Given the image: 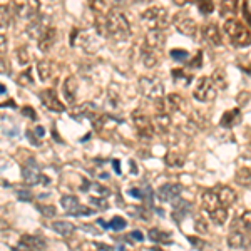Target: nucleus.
I'll return each instance as SVG.
<instances>
[{
    "label": "nucleus",
    "instance_id": "e433bc0d",
    "mask_svg": "<svg viewBox=\"0 0 251 251\" xmlns=\"http://www.w3.org/2000/svg\"><path fill=\"white\" fill-rule=\"evenodd\" d=\"M87 189H89V193H92L94 194V198H106L107 194H109V189L107 188H104V186H100L99 183H89L87 184Z\"/></svg>",
    "mask_w": 251,
    "mask_h": 251
},
{
    "label": "nucleus",
    "instance_id": "2eb2a0df",
    "mask_svg": "<svg viewBox=\"0 0 251 251\" xmlns=\"http://www.w3.org/2000/svg\"><path fill=\"white\" fill-rule=\"evenodd\" d=\"M59 39V34H57V29H54L52 25H49L46 30L42 32V34L37 37V44H39V50L44 52V54H47V52H50L52 49H54L55 42H57Z\"/></svg>",
    "mask_w": 251,
    "mask_h": 251
},
{
    "label": "nucleus",
    "instance_id": "f3484780",
    "mask_svg": "<svg viewBox=\"0 0 251 251\" xmlns=\"http://www.w3.org/2000/svg\"><path fill=\"white\" fill-rule=\"evenodd\" d=\"M22 176H24V181H25L27 184H30V186L39 184L40 183V177H42L39 164L35 163L34 159H29L25 163V166L22 168Z\"/></svg>",
    "mask_w": 251,
    "mask_h": 251
},
{
    "label": "nucleus",
    "instance_id": "a878e982",
    "mask_svg": "<svg viewBox=\"0 0 251 251\" xmlns=\"http://www.w3.org/2000/svg\"><path fill=\"white\" fill-rule=\"evenodd\" d=\"M20 243H24L25 246H29L32 251H40L46 248V240L44 238L37 236V234H24L22 238H20Z\"/></svg>",
    "mask_w": 251,
    "mask_h": 251
},
{
    "label": "nucleus",
    "instance_id": "58836bf2",
    "mask_svg": "<svg viewBox=\"0 0 251 251\" xmlns=\"http://www.w3.org/2000/svg\"><path fill=\"white\" fill-rule=\"evenodd\" d=\"M250 168H241L240 171L236 173V183L245 186V188H250Z\"/></svg>",
    "mask_w": 251,
    "mask_h": 251
},
{
    "label": "nucleus",
    "instance_id": "aec40b11",
    "mask_svg": "<svg viewBox=\"0 0 251 251\" xmlns=\"http://www.w3.org/2000/svg\"><path fill=\"white\" fill-rule=\"evenodd\" d=\"M179 194H181V186L179 184H164L157 189V196H159V200L166 201V203H169V201H176L177 198H179Z\"/></svg>",
    "mask_w": 251,
    "mask_h": 251
},
{
    "label": "nucleus",
    "instance_id": "6e6d98bb",
    "mask_svg": "<svg viewBox=\"0 0 251 251\" xmlns=\"http://www.w3.org/2000/svg\"><path fill=\"white\" fill-rule=\"evenodd\" d=\"M131 236L134 238V240H137V241H143V240H144V236L141 234V231H132V233H131Z\"/></svg>",
    "mask_w": 251,
    "mask_h": 251
},
{
    "label": "nucleus",
    "instance_id": "bb28decb",
    "mask_svg": "<svg viewBox=\"0 0 251 251\" xmlns=\"http://www.w3.org/2000/svg\"><path fill=\"white\" fill-rule=\"evenodd\" d=\"M164 106L169 112H181L186 107V102L183 96L179 94H169L168 99L164 100Z\"/></svg>",
    "mask_w": 251,
    "mask_h": 251
},
{
    "label": "nucleus",
    "instance_id": "412c9836",
    "mask_svg": "<svg viewBox=\"0 0 251 251\" xmlns=\"http://www.w3.org/2000/svg\"><path fill=\"white\" fill-rule=\"evenodd\" d=\"M77 79L74 75H69V77L64 80V86H62V91H64V97L67 99L69 104H74L75 102V97H77Z\"/></svg>",
    "mask_w": 251,
    "mask_h": 251
},
{
    "label": "nucleus",
    "instance_id": "c03bdc74",
    "mask_svg": "<svg viewBox=\"0 0 251 251\" xmlns=\"http://www.w3.org/2000/svg\"><path fill=\"white\" fill-rule=\"evenodd\" d=\"M37 209L44 214V216H47V218H54V216H55V208H54V206L39 204V206H37Z\"/></svg>",
    "mask_w": 251,
    "mask_h": 251
},
{
    "label": "nucleus",
    "instance_id": "7c9ffc66",
    "mask_svg": "<svg viewBox=\"0 0 251 251\" xmlns=\"http://www.w3.org/2000/svg\"><path fill=\"white\" fill-rule=\"evenodd\" d=\"M52 229L59 233L60 236H71L75 231V226L71 221H54L52 223Z\"/></svg>",
    "mask_w": 251,
    "mask_h": 251
},
{
    "label": "nucleus",
    "instance_id": "b1692460",
    "mask_svg": "<svg viewBox=\"0 0 251 251\" xmlns=\"http://www.w3.org/2000/svg\"><path fill=\"white\" fill-rule=\"evenodd\" d=\"M243 116H241V111L240 109H231V111H226L225 114L221 117V126L223 127H234L241 123Z\"/></svg>",
    "mask_w": 251,
    "mask_h": 251
},
{
    "label": "nucleus",
    "instance_id": "37998d69",
    "mask_svg": "<svg viewBox=\"0 0 251 251\" xmlns=\"http://www.w3.org/2000/svg\"><path fill=\"white\" fill-rule=\"evenodd\" d=\"M126 220H123V218H119V216H116V218H112L111 223H109V228L111 229H114V231H121V229H124L126 228Z\"/></svg>",
    "mask_w": 251,
    "mask_h": 251
},
{
    "label": "nucleus",
    "instance_id": "7ed1b4c3",
    "mask_svg": "<svg viewBox=\"0 0 251 251\" xmlns=\"http://www.w3.org/2000/svg\"><path fill=\"white\" fill-rule=\"evenodd\" d=\"M201 203H203V209L209 214V220H211L214 225L223 226L228 220V209L225 208L220 200H218L216 193L213 189H206V191L201 194Z\"/></svg>",
    "mask_w": 251,
    "mask_h": 251
},
{
    "label": "nucleus",
    "instance_id": "9b49d317",
    "mask_svg": "<svg viewBox=\"0 0 251 251\" xmlns=\"http://www.w3.org/2000/svg\"><path fill=\"white\" fill-rule=\"evenodd\" d=\"M250 243V231L240 225V221H234L233 228L229 229L228 234V245L233 250H245Z\"/></svg>",
    "mask_w": 251,
    "mask_h": 251
},
{
    "label": "nucleus",
    "instance_id": "dca6fc26",
    "mask_svg": "<svg viewBox=\"0 0 251 251\" xmlns=\"http://www.w3.org/2000/svg\"><path fill=\"white\" fill-rule=\"evenodd\" d=\"M74 37L77 39V44L87 52V54H96V52L99 50V47H100L99 40H97L96 35H92L91 32L74 30Z\"/></svg>",
    "mask_w": 251,
    "mask_h": 251
},
{
    "label": "nucleus",
    "instance_id": "de8ad7c7",
    "mask_svg": "<svg viewBox=\"0 0 251 251\" xmlns=\"http://www.w3.org/2000/svg\"><path fill=\"white\" fill-rule=\"evenodd\" d=\"M22 114L25 116V117H30L32 121L37 119V114H35V111H34V109H32V107H29V106L22 107Z\"/></svg>",
    "mask_w": 251,
    "mask_h": 251
},
{
    "label": "nucleus",
    "instance_id": "052dcab7",
    "mask_svg": "<svg viewBox=\"0 0 251 251\" xmlns=\"http://www.w3.org/2000/svg\"><path fill=\"white\" fill-rule=\"evenodd\" d=\"M132 2H146V0H132Z\"/></svg>",
    "mask_w": 251,
    "mask_h": 251
},
{
    "label": "nucleus",
    "instance_id": "72a5a7b5",
    "mask_svg": "<svg viewBox=\"0 0 251 251\" xmlns=\"http://www.w3.org/2000/svg\"><path fill=\"white\" fill-rule=\"evenodd\" d=\"M148 236H149V240L154 241V243H164L171 238V234L166 233V231H161V229H157V228H152V229H149Z\"/></svg>",
    "mask_w": 251,
    "mask_h": 251
},
{
    "label": "nucleus",
    "instance_id": "603ef678",
    "mask_svg": "<svg viewBox=\"0 0 251 251\" xmlns=\"http://www.w3.org/2000/svg\"><path fill=\"white\" fill-rule=\"evenodd\" d=\"M196 229L200 233H206V231H208V226H206V223L203 225V220H201V218H198V220H196Z\"/></svg>",
    "mask_w": 251,
    "mask_h": 251
},
{
    "label": "nucleus",
    "instance_id": "f704fd0d",
    "mask_svg": "<svg viewBox=\"0 0 251 251\" xmlns=\"http://www.w3.org/2000/svg\"><path fill=\"white\" fill-rule=\"evenodd\" d=\"M194 3H196L198 10L201 12L203 15H209L214 12V2L213 0H194Z\"/></svg>",
    "mask_w": 251,
    "mask_h": 251
},
{
    "label": "nucleus",
    "instance_id": "8fccbe9b",
    "mask_svg": "<svg viewBox=\"0 0 251 251\" xmlns=\"http://www.w3.org/2000/svg\"><path fill=\"white\" fill-rule=\"evenodd\" d=\"M17 198L20 201H32V194L29 191H24V189L17 191Z\"/></svg>",
    "mask_w": 251,
    "mask_h": 251
},
{
    "label": "nucleus",
    "instance_id": "79ce46f5",
    "mask_svg": "<svg viewBox=\"0 0 251 251\" xmlns=\"http://www.w3.org/2000/svg\"><path fill=\"white\" fill-rule=\"evenodd\" d=\"M169 54H171V57L174 60H179V62H186L189 59V52L183 50V49H173Z\"/></svg>",
    "mask_w": 251,
    "mask_h": 251
},
{
    "label": "nucleus",
    "instance_id": "864d4df0",
    "mask_svg": "<svg viewBox=\"0 0 251 251\" xmlns=\"http://www.w3.org/2000/svg\"><path fill=\"white\" fill-rule=\"evenodd\" d=\"M243 15H245V20L250 22V7H248V0L243 3Z\"/></svg>",
    "mask_w": 251,
    "mask_h": 251
},
{
    "label": "nucleus",
    "instance_id": "6ab92c4d",
    "mask_svg": "<svg viewBox=\"0 0 251 251\" xmlns=\"http://www.w3.org/2000/svg\"><path fill=\"white\" fill-rule=\"evenodd\" d=\"M214 193H216L218 200H220V203L225 206L226 209L231 208V206L236 203L238 196L236 193H234V189H231L229 186H220L218 189H214Z\"/></svg>",
    "mask_w": 251,
    "mask_h": 251
},
{
    "label": "nucleus",
    "instance_id": "bf43d9fd",
    "mask_svg": "<svg viewBox=\"0 0 251 251\" xmlns=\"http://www.w3.org/2000/svg\"><path fill=\"white\" fill-rule=\"evenodd\" d=\"M5 92H7L5 86H3V84H0V96H2V94H5Z\"/></svg>",
    "mask_w": 251,
    "mask_h": 251
},
{
    "label": "nucleus",
    "instance_id": "0eeeda50",
    "mask_svg": "<svg viewBox=\"0 0 251 251\" xmlns=\"http://www.w3.org/2000/svg\"><path fill=\"white\" fill-rule=\"evenodd\" d=\"M15 17L24 20H34L40 15V2L39 0H22V2H10Z\"/></svg>",
    "mask_w": 251,
    "mask_h": 251
},
{
    "label": "nucleus",
    "instance_id": "3c124183",
    "mask_svg": "<svg viewBox=\"0 0 251 251\" xmlns=\"http://www.w3.org/2000/svg\"><path fill=\"white\" fill-rule=\"evenodd\" d=\"M7 37L3 34H0V54H7Z\"/></svg>",
    "mask_w": 251,
    "mask_h": 251
},
{
    "label": "nucleus",
    "instance_id": "5fc2aeb1",
    "mask_svg": "<svg viewBox=\"0 0 251 251\" xmlns=\"http://www.w3.org/2000/svg\"><path fill=\"white\" fill-rule=\"evenodd\" d=\"M12 251H32V250L29 248V246H25V245H24V243H19V245H17V248H14Z\"/></svg>",
    "mask_w": 251,
    "mask_h": 251
},
{
    "label": "nucleus",
    "instance_id": "423d86ee",
    "mask_svg": "<svg viewBox=\"0 0 251 251\" xmlns=\"http://www.w3.org/2000/svg\"><path fill=\"white\" fill-rule=\"evenodd\" d=\"M139 91L146 99L152 102H161L164 100V87L157 77H141L139 79Z\"/></svg>",
    "mask_w": 251,
    "mask_h": 251
},
{
    "label": "nucleus",
    "instance_id": "f257e3e1",
    "mask_svg": "<svg viewBox=\"0 0 251 251\" xmlns=\"http://www.w3.org/2000/svg\"><path fill=\"white\" fill-rule=\"evenodd\" d=\"M96 32L112 40H126L131 37V24L117 9H109L106 14H97Z\"/></svg>",
    "mask_w": 251,
    "mask_h": 251
},
{
    "label": "nucleus",
    "instance_id": "f8f14e48",
    "mask_svg": "<svg viewBox=\"0 0 251 251\" xmlns=\"http://www.w3.org/2000/svg\"><path fill=\"white\" fill-rule=\"evenodd\" d=\"M40 97V102H42V106L49 109V111H52V112H64L66 111V106H64L62 102H60V99H59V96H57V92L54 91V89H44L42 92L39 94Z\"/></svg>",
    "mask_w": 251,
    "mask_h": 251
},
{
    "label": "nucleus",
    "instance_id": "a19ab883",
    "mask_svg": "<svg viewBox=\"0 0 251 251\" xmlns=\"http://www.w3.org/2000/svg\"><path fill=\"white\" fill-rule=\"evenodd\" d=\"M89 5H91V9L97 12V14H106L109 10V5L106 0H87Z\"/></svg>",
    "mask_w": 251,
    "mask_h": 251
},
{
    "label": "nucleus",
    "instance_id": "ea45409f",
    "mask_svg": "<svg viewBox=\"0 0 251 251\" xmlns=\"http://www.w3.org/2000/svg\"><path fill=\"white\" fill-rule=\"evenodd\" d=\"M44 134H46V131H44V127H40V126H37V127H34L32 131H27V137H29V141H32L35 146L40 144L39 139H42Z\"/></svg>",
    "mask_w": 251,
    "mask_h": 251
},
{
    "label": "nucleus",
    "instance_id": "c9c22d12",
    "mask_svg": "<svg viewBox=\"0 0 251 251\" xmlns=\"http://www.w3.org/2000/svg\"><path fill=\"white\" fill-rule=\"evenodd\" d=\"M17 82L22 87H30L34 84V77H32V69H25L24 72H20L17 75Z\"/></svg>",
    "mask_w": 251,
    "mask_h": 251
},
{
    "label": "nucleus",
    "instance_id": "ddd939ff",
    "mask_svg": "<svg viewBox=\"0 0 251 251\" xmlns=\"http://www.w3.org/2000/svg\"><path fill=\"white\" fill-rule=\"evenodd\" d=\"M60 206L64 208V211L67 214H71V216H89V214H92V209L89 208H84L82 204L79 203V200L75 196H72V194H69V196H64L62 200H60Z\"/></svg>",
    "mask_w": 251,
    "mask_h": 251
},
{
    "label": "nucleus",
    "instance_id": "4be33fe9",
    "mask_svg": "<svg viewBox=\"0 0 251 251\" xmlns=\"http://www.w3.org/2000/svg\"><path fill=\"white\" fill-rule=\"evenodd\" d=\"M49 25H50V24H49V20L46 17H40V15H39L37 19L30 20V25H29V29H27V34H29L32 39L37 40L39 35L42 34V32L46 30Z\"/></svg>",
    "mask_w": 251,
    "mask_h": 251
},
{
    "label": "nucleus",
    "instance_id": "393cba45",
    "mask_svg": "<svg viewBox=\"0 0 251 251\" xmlns=\"http://www.w3.org/2000/svg\"><path fill=\"white\" fill-rule=\"evenodd\" d=\"M37 72H39V77H40L42 82H49V80L55 75L54 64H52L50 60H47V59L40 60V62L37 64Z\"/></svg>",
    "mask_w": 251,
    "mask_h": 251
},
{
    "label": "nucleus",
    "instance_id": "9d476101",
    "mask_svg": "<svg viewBox=\"0 0 251 251\" xmlns=\"http://www.w3.org/2000/svg\"><path fill=\"white\" fill-rule=\"evenodd\" d=\"M132 123H134L136 132L141 139L149 141L154 136V126H152L151 117L148 114H144L143 111H134L132 112Z\"/></svg>",
    "mask_w": 251,
    "mask_h": 251
},
{
    "label": "nucleus",
    "instance_id": "39448f33",
    "mask_svg": "<svg viewBox=\"0 0 251 251\" xmlns=\"http://www.w3.org/2000/svg\"><path fill=\"white\" fill-rule=\"evenodd\" d=\"M141 20L149 30H164L169 25L171 19H169V12L164 7H149L148 10L143 12Z\"/></svg>",
    "mask_w": 251,
    "mask_h": 251
},
{
    "label": "nucleus",
    "instance_id": "4d7b16f0",
    "mask_svg": "<svg viewBox=\"0 0 251 251\" xmlns=\"http://www.w3.org/2000/svg\"><path fill=\"white\" fill-rule=\"evenodd\" d=\"M173 2L176 3L177 7H184L186 3H189V2H191V0H173Z\"/></svg>",
    "mask_w": 251,
    "mask_h": 251
},
{
    "label": "nucleus",
    "instance_id": "4c0bfd02",
    "mask_svg": "<svg viewBox=\"0 0 251 251\" xmlns=\"http://www.w3.org/2000/svg\"><path fill=\"white\" fill-rule=\"evenodd\" d=\"M173 77L176 82H179V84H188L193 80V74H188V72H184L183 69H174Z\"/></svg>",
    "mask_w": 251,
    "mask_h": 251
},
{
    "label": "nucleus",
    "instance_id": "f03ea898",
    "mask_svg": "<svg viewBox=\"0 0 251 251\" xmlns=\"http://www.w3.org/2000/svg\"><path fill=\"white\" fill-rule=\"evenodd\" d=\"M166 44L163 30H149L141 46V60L148 69H154L161 62Z\"/></svg>",
    "mask_w": 251,
    "mask_h": 251
},
{
    "label": "nucleus",
    "instance_id": "4468645a",
    "mask_svg": "<svg viewBox=\"0 0 251 251\" xmlns=\"http://www.w3.org/2000/svg\"><path fill=\"white\" fill-rule=\"evenodd\" d=\"M71 116L77 121L89 119V121H92V123H96V121L100 117V111L92 102H84V104H80V106H75L72 109Z\"/></svg>",
    "mask_w": 251,
    "mask_h": 251
},
{
    "label": "nucleus",
    "instance_id": "20e7f679",
    "mask_svg": "<svg viewBox=\"0 0 251 251\" xmlns=\"http://www.w3.org/2000/svg\"><path fill=\"white\" fill-rule=\"evenodd\" d=\"M226 37L234 47H248L250 46V30L241 20L238 19H228L223 25Z\"/></svg>",
    "mask_w": 251,
    "mask_h": 251
},
{
    "label": "nucleus",
    "instance_id": "a211bd4d",
    "mask_svg": "<svg viewBox=\"0 0 251 251\" xmlns=\"http://www.w3.org/2000/svg\"><path fill=\"white\" fill-rule=\"evenodd\" d=\"M203 39L213 47L223 46L221 32H220V27H218L216 24H208V25L203 27Z\"/></svg>",
    "mask_w": 251,
    "mask_h": 251
},
{
    "label": "nucleus",
    "instance_id": "c756f323",
    "mask_svg": "<svg viewBox=\"0 0 251 251\" xmlns=\"http://www.w3.org/2000/svg\"><path fill=\"white\" fill-rule=\"evenodd\" d=\"M189 211H191V204H189L188 201L179 200V198H177V203H174V213H173L174 221L176 223L181 221Z\"/></svg>",
    "mask_w": 251,
    "mask_h": 251
},
{
    "label": "nucleus",
    "instance_id": "a18cd8bd",
    "mask_svg": "<svg viewBox=\"0 0 251 251\" xmlns=\"http://www.w3.org/2000/svg\"><path fill=\"white\" fill-rule=\"evenodd\" d=\"M91 204H96V208H99L100 211H106L109 206L104 198H91Z\"/></svg>",
    "mask_w": 251,
    "mask_h": 251
},
{
    "label": "nucleus",
    "instance_id": "c85d7f7f",
    "mask_svg": "<svg viewBox=\"0 0 251 251\" xmlns=\"http://www.w3.org/2000/svg\"><path fill=\"white\" fill-rule=\"evenodd\" d=\"M240 0H220V12L223 17H234L238 12Z\"/></svg>",
    "mask_w": 251,
    "mask_h": 251
},
{
    "label": "nucleus",
    "instance_id": "13d9d810",
    "mask_svg": "<svg viewBox=\"0 0 251 251\" xmlns=\"http://www.w3.org/2000/svg\"><path fill=\"white\" fill-rule=\"evenodd\" d=\"M112 164H114V171H116L117 174H121V168H119V161H117V159H114V161H112Z\"/></svg>",
    "mask_w": 251,
    "mask_h": 251
},
{
    "label": "nucleus",
    "instance_id": "1a4fd4ad",
    "mask_svg": "<svg viewBox=\"0 0 251 251\" xmlns=\"http://www.w3.org/2000/svg\"><path fill=\"white\" fill-rule=\"evenodd\" d=\"M171 20H173V25L176 27V30L181 32V34L186 35V37H194V35H196L198 24L186 10L177 12Z\"/></svg>",
    "mask_w": 251,
    "mask_h": 251
},
{
    "label": "nucleus",
    "instance_id": "2f4dec72",
    "mask_svg": "<svg viewBox=\"0 0 251 251\" xmlns=\"http://www.w3.org/2000/svg\"><path fill=\"white\" fill-rule=\"evenodd\" d=\"M211 82L214 84V87L218 89V91H225L226 86H228V80H226V74L223 69H216V71L213 72L211 77Z\"/></svg>",
    "mask_w": 251,
    "mask_h": 251
},
{
    "label": "nucleus",
    "instance_id": "473e14b6",
    "mask_svg": "<svg viewBox=\"0 0 251 251\" xmlns=\"http://www.w3.org/2000/svg\"><path fill=\"white\" fill-rule=\"evenodd\" d=\"M164 161L169 168H181V166L184 164V156L177 154V152H168L164 157Z\"/></svg>",
    "mask_w": 251,
    "mask_h": 251
},
{
    "label": "nucleus",
    "instance_id": "5701e85b",
    "mask_svg": "<svg viewBox=\"0 0 251 251\" xmlns=\"http://www.w3.org/2000/svg\"><path fill=\"white\" fill-rule=\"evenodd\" d=\"M151 121L154 129H157L159 132H168L169 127H171V116L166 111H157V114H154Z\"/></svg>",
    "mask_w": 251,
    "mask_h": 251
},
{
    "label": "nucleus",
    "instance_id": "6e6552de",
    "mask_svg": "<svg viewBox=\"0 0 251 251\" xmlns=\"http://www.w3.org/2000/svg\"><path fill=\"white\" fill-rule=\"evenodd\" d=\"M218 89L214 87L209 77H200L196 80V86L193 89V97L200 102H211L216 99Z\"/></svg>",
    "mask_w": 251,
    "mask_h": 251
},
{
    "label": "nucleus",
    "instance_id": "49530a36",
    "mask_svg": "<svg viewBox=\"0 0 251 251\" xmlns=\"http://www.w3.org/2000/svg\"><path fill=\"white\" fill-rule=\"evenodd\" d=\"M17 57H19V62L22 64V66H25V64H29L30 55L27 54L25 47H20V49H19V52H17Z\"/></svg>",
    "mask_w": 251,
    "mask_h": 251
},
{
    "label": "nucleus",
    "instance_id": "09e8293b",
    "mask_svg": "<svg viewBox=\"0 0 251 251\" xmlns=\"http://www.w3.org/2000/svg\"><path fill=\"white\" fill-rule=\"evenodd\" d=\"M9 71V62L5 59V54H0V74Z\"/></svg>",
    "mask_w": 251,
    "mask_h": 251
},
{
    "label": "nucleus",
    "instance_id": "cd10ccee",
    "mask_svg": "<svg viewBox=\"0 0 251 251\" xmlns=\"http://www.w3.org/2000/svg\"><path fill=\"white\" fill-rule=\"evenodd\" d=\"M14 10H12L10 3H5V5H0V30L9 29L12 19H14Z\"/></svg>",
    "mask_w": 251,
    "mask_h": 251
}]
</instances>
